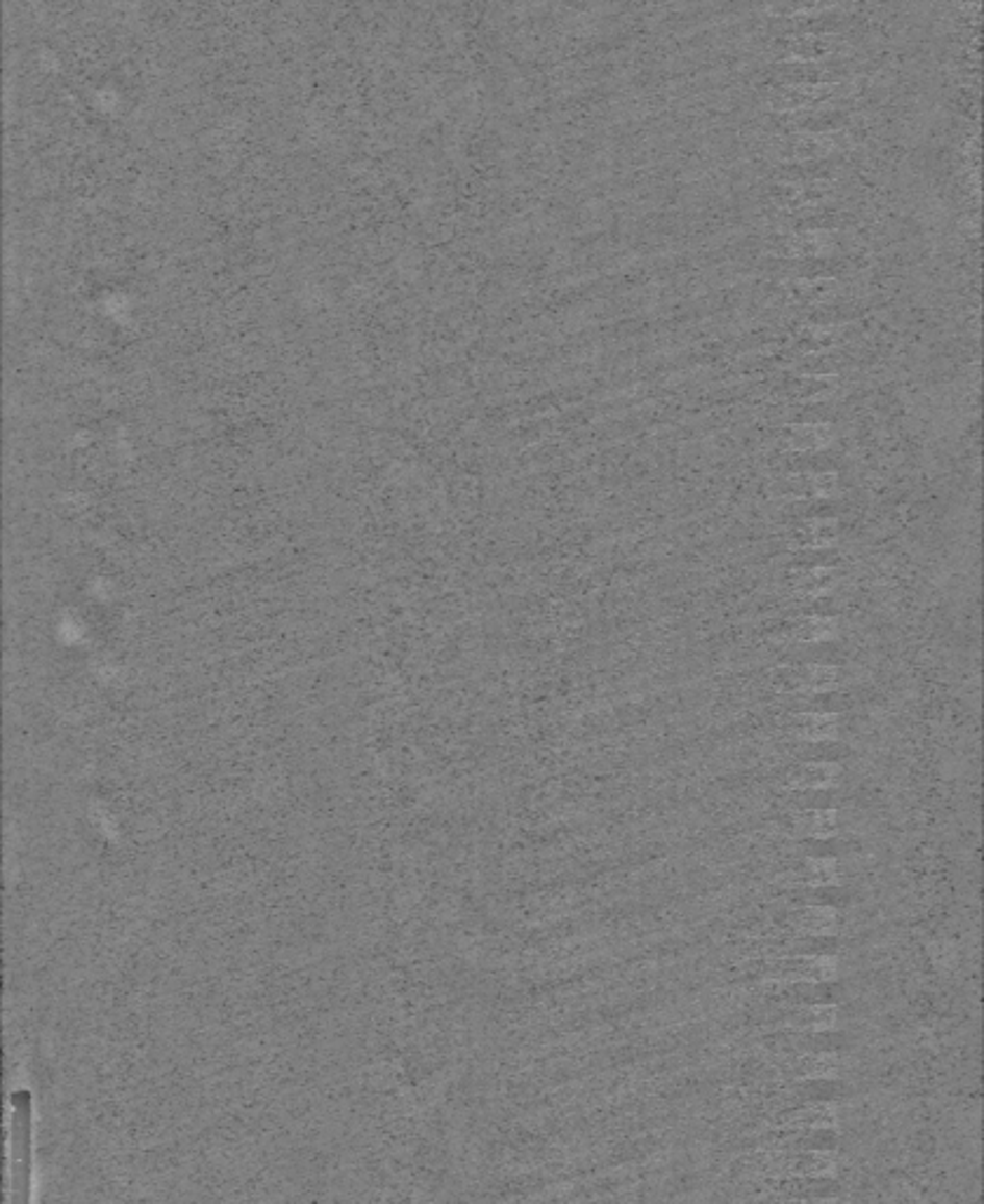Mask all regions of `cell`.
<instances>
[{"instance_id":"1","label":"cell","mask_w":984,"mask_h":1204,"mask_svg":"<svg viewBox=\"0 0 984 1204\" xmlns=\"http://www.w3.org/2000/svg\"><path fill=\"white\" fill-rule=\"evenodd\" d=\"M785 974L794 981H830L836 977L832 958H794L785 964Z\"/></svg>"},{"instance_id":"2","label":"cell","mask_w":984,"mask_h":1204,"mask_svg":"<svg viewBox=\"0 0 984 1204\" xmlns=\"http://www.w3.org/2000/svg\"><path fill=\"white\" fill-rule=\"evenodd\" d=\"M836 777H839V767L827 765V762H815V765L794 769L792 777H789V786H794L797 790H817L830 786Z\"/></svg>"},{"instance_id":"3","label":"cell","mask_w":984,"mask_h":1204,"mask_svg":"<svg viewBox=\"0 0 984 1204\" xmlns=\"http://www.w3.org/2000/svg\"><path fill=\"white\" fill-rule=\"evenodd\" d=\"M794 925L811 934H830L836 927V911L827 906H808L794 913Z\"/></svg>"},{"instance_id":"4","label":"cell","mask_w":984,"mask_h":1204,"mask_svg":"<svg viewBox=\"0 0 984 1204\" xmlns=\"http://www.w3.org/2000/svg\"><path fill=\"white\" fill-rule=\"evenodd\" d=\"M794 826L804 835H832L836 831L834 810H806L794 816Z\"/></svg>"},{"instance_id":"5","label":"cell","mask_w":984,"mask_h":1204,"mask_svg":"<svg viewBox=\"0 0 984 1204\" xmlns=\"http://www.w3.org/2000/svg\"><path fill=\"white\" fill-rule=\"evenodd\" d=\"M797 737L808 741H823L832 739L836 734V720L832 715H804L794 722Z\"/></svg>"},{"instance_id":"6","label":"cell","mask_w":984,"mask_h":1204,"mask_svg":"<svg viewBox=\"0 0 984 1204\" xmlns=\"http://www.w3.org/2000/svg\"><path fill=\"white\" fill-rule=\"evenodd\" d=\"M794 1068L806 1078H830L839 1071V1059L832 1054H806L794 1061Z\"/></svg>"},{"instance_id":"7","label":"cell","mask_w":984,"mask_h":1204,"mask_svg":"<svg viewBox=\"0 0 984 1204\" xmlns=\"http://www.w3.org/2000/svg\"><path fill=\"white\" fill-rule=\"evenodd\" d=\"M797 878L806 882V885H836L839 882V866L832 859H813L806 863Z\"/></svg>"},{"instance_id":"8","label":"cell","mask_w":984,"mask_h":1204,"mask_svg":"<svg viewBox=\"0 0 984 1204\" xmlns=\"http://www.w3.org/2000/svg\"><path fill=\"white\" fill-rule=\"evenodd\" d=\"M834 1022H836L834 1007H806L799 1009L794 1014V1024L808 1028V1031H825V1028H832Z\"/></svg>"},{"instance_id":"9","label":"cell","mask_w":984,"mask_h":1204,"mask_svg":"<svg viewBox=\"0 0 984 1204\" xmlns=\"http://www.w3.org/2000/svg\"><path fill=\"white\" fill-rule=\"evenodd\" d=\"M797 1170L802 1174H827L834 1170V1160L827 1153H808L799 1157Z\"/></svg>"},{"instance_id":"10","label":"cell","mask_w":984,"mask_h":1204,"mask_svg":"<svg viewBox=\"0 0 984 1204\" xmlns=\"http://www.w3.org/2000/svg\"><path fill=\"white\" fill-rule=\"evenodd\" d=\"M799 1123L806 1127H830L834 1123V1115L827 1113V1108H808L799 1117Z\"/></svg>"}]
</instances>
